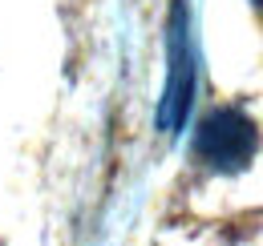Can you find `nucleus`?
<instances>
[{
	"label": "nucleus",
	"instance_id": "f257e3e1",
	"mask_svg": "<svg viewBox=\"0 0 263 246\" xmlns=\"http://www.w3.org/2000/svg\"><path fill=\"white\" fill-rule=\"evenodd\" d=\"M255 150H259V129L235 105L206 113L195 129V157L215 174H243Z\"/></svg>",
	"mask_w": 263,
	"mask_h": 246
},
{
	"label": "nucleus",
	"instance_id": "f03ea898",
	"mask_svg": "<svg viewBox=\"0 0 263 246\" xmlns=\"http://www.w3.org/2000/svg\"><path fill=\"white\" fill-rule=\"evenodd\" d=\"M166 45H170V77H166V93L158 105V125L166 133H178L195 101V49H191V16L182 0L170 4Z\"/></svg>",
	"mask_w": 263,
	"mask_h": 246
},
{
	"label": "nucleus",
	"instance_id": "7ed1b4c3",
	"mask_svg": "<svg viewBox=\"0 0 263 246\" xmlns=\"http://www.w3.org/2000/svg\"><path fill=\"white\" fill-rule=\"evenodd\" d=\"M251 4H255V8H259V12H263V0H251Z\"/></svg>",
	"mask_w": 263,
	"mask_h": 246
}]
</instances>
